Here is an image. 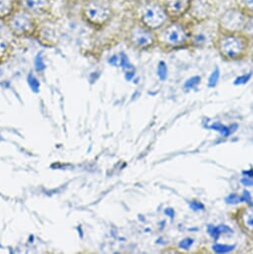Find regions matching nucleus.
<instances>
[{"label": "nucleus", "mask_w": 253, "mask_h": 254, "mask_svg": "<svg viewBox=\"0 0 253 254\" xmlns=\"http://www.w3.org/2000/svg\"><path fill=\"white\" fill-rule=\"evenodd\" d=\"M249 43L250 40L242 32H219L213 44L223 59L227 61H237L247 55Z\"/></svg>", "instance_id": "obj_1"}, {"label": "nucleus", "mask_w": 253, "mask_h": 254, "mask_svg": "<svg viewBox=\"0 0 253 254\" xmlns=\"http://www.w3.org/2000/svg\"><path fill=\"white\" fill-rule=\"evenodd\" d=\"M137 16L140 23L154 31L160 30L172 20L161 0L143 1L137 7Z\"/></svg>", "instance_id": "obj_2"}, {"label": "nucleus", "mask_w": 253, "mask_h": 254, "mask_svg": "<svg viewBox=\"0 0 253 254\" xmlns=\"http://www.w3.org/2000/svg\"><path fill=\"white\" fill-rule=\"evenodd\" d=\"M158 44L167 49H179L190 45V28L179 20H171L157 33Z\"/></svg>", "instance_id": "obj_3"}, {"label": "nucleus", "mask_w": 253, "mask_h": 254, "mask_svg": "<svg viewBox=\"0 0 253 254\" xmlns=\"http://www.w3.org/2000/svg\"><path fill=\"white\" fill-rule=\"evenodd\" d=\"M84 20L90 25L103 27L107 25L114 16V9L110 1L104 0H84L81 6Z\"/></svg>", "instance_id": "obj_4"}, {"label": "nucleus", "mask_w": 253, "mask_h": 254, "mask_svg": "<svg viewBox=\"0 0 253 254\" xmlns=\"http://www.w3.org/2000/svg\"><path fill=\"white\" fill-rule=\"evenodd\" d=\"M6 23L11 32L17 36L32 35L37 28L35 16L18 7L6 19Z\"/></svg>", "instance_id": "obj_5"}, {"label": "nucleus", "mask_w": 253, "mask_h": 254, "mask_svg": "<svg viewBox=\"0 0 253 254\" xmlns=\"http://www.w3.org/2000/svg\"><path fill=\"white\" fill-rule=\"evenodd\" d=\"M128 40L132 46L141 50L150 49L158 44L157 33L139 21L129 30Z\"/></svg>", "instance_id": "obj_6"}, {"label": "nucleus", "mask_w": 253, "mask_h": 254, "mask_svg": "<svg viewBox=\"0 0 253 254\" xmlns=\"http://www.w3.org/2000/svg\"><path fill=\"white\" fill-rule=\"evenodd\" d=\"M247 15L238 7H233L225 10L218 18L219 32L238 33L242 32L245 25Z\"/></svg>", "instance_id": "obj_7"}, {"label": "nucleus", "mask_w": 253, "mask_h": 254, "mask_svg": "<svg viewBox=\"0 0 253 254\" xmlns=\"http://www.w3.org/2000/svg\"><path fill=\"white\" fill-rule=\"evenodd\" d=\"M17 7L34 16L44 15L51 11L53 0H16Z\"/></svg>", "instance_id": "obj_8"}, {"label": "nucleus", "mask_w": 253, "mask_h": 254, "mask_svg": "<svg viewBox=\"0 0 253 254\" xmlns=\"http://www.w3.org/2000/svg\"><path fill=\"white\" fill-rule=\"evenodd\" d=\"M163 4L172 20L184 17L191 8L193 0H162Z\"/></svg>", "instance_id": "obj_9"}, {"label": "nucleus", "mask_w": 253, "mask_h": 254, "mask_svg": "<svg viewBox=\"0 0 253 254\" xmlns=\"http://www.w3.org/2000/svg\"><path fill=\"white\" fill-rule=\"evenodd\" d=\"M208 41H213L212 35L207 28L199 27L195 30H190V44L193 46H203L208 43Z\"/></svg>", "instance_id": "obj_10"}, {"label": "nucleus", "mask_w": 253, "mask_h": 254, "mask_svg": "<svg viewBox=\"0 0 253 254\" xmlns=\"http://www.w3.org/2000/svg\"><path fill=\"white\" fill-rule=\"evenodd\" d=\"M238 221L245 231L253 232V207L243 208L238 213Z\"/></svg>", "instance_id": "obj_11"}, {"label": "nucleus", "mask_w": 253, "mask_h": 254, "mask_svg": "<svg viewBox=\"0 0 253 254\" xmlns=\"http://www.w3.org/2000/svg\"><path fill=\"white\" fill-rule=\"evenodd\" d=\"M16 9V0H0V20H6Z\"/></svg>", "instance_id": "obj_12"}, {"label": "nucleus", "mask_w": 253, "mask_h": 254, "mask_svg": "<svg viewBox=\"0 0 253 254\" xmlns=\"http://www.w3.org/2000/svg\"><path fill=\"white\" fill-rule=\"evenodd\" d=\"M236 7L246 15H253V0H236Z\"/></svg>", "instance_id": "obj_13"}, {"label": "nucleus", "mask_w": 253, "mask_h": 254, "mask_svg": "<svg viewBox=\"0 0 253 254\" xmlns=\"http://www.w3.org/2000/svg\"><path fill=\"white\" fill-rule=\"evenodd\" d=\"M242 33L249 39H253V15H247Z\"/></svg>", "instance_id": "obj_14"}, {"label": "nucleus", "mask_w": 253, "mask_h": 254, "mask_svg": "<svg viewBox=\"0 0 253 254\" xmlns=\"http://www.w3.org/2000/svg\"><path fill=\"white\" fill-rule=\"evenodd\" d=\"M8 52H9V44L5 40L0 39V61L8 56Z\"/></svg>", "instance_id": "obj_15"}, {"label": "nucleus", "mask_w": 253, "mask_h": 254, "mask_svg": "<svg viewBox=\"0 0 253 254\" xmlns=\"http://www.w3.org/2000/svg\"><path fill=\"white\" fill-rule=\"evenodd\" d=\"M120 66L124 68L125 70H129V69H134V66L130 63L128 56H126L125 53L120 54Z\"/></svg>", "instance_id": "obj_16"}, {"label": "nucleus", "mask_w": 253, "mask_h": 254, "mask_svg": "<svg viewBox=\"0 0 253 254\" xmlns=\"http://www.w3.org/2000/svg\"><path fill=\"white\" fill-rule=\"evenodd\" d=\"M158 75L162 81H165L168 77V67L164 61H161L158 65Z\"/></svg>", "instance_id": "obj_17"}, {"label": "nucleus", "mask_w": 253, "mask_h": 254, "mask_svg": "<svg viewBox=\"0 0 253 254\" xmlns=\"http://www.w3.org/2000/svg\"><path fill=\"white\" fill-rule=\"evenodd\" d=\"M219 76H220L219 69H218V68H215V69L213 70V72L210 74L209 78H208V87L213 88V87L217 84L218 79H219Z\"/></svg>", "instance_id": "obj_18"}, {"label": "nucleus", "mask_w": 253, "mask_h": 254, "mask_svg": "<svg viewBox=\"0 0 253 254\" xmlns=\"http://www.w3.org/2000/svg\"><path fill=\"white\" fill-rule=\"evenodd\" d=\"M234 248V245H225V244H214L212 246L213 251L216 253H226L229 251H232Z\"/></svg>", "instance_id": "obj_19"}, {"label": "nucleus", "mask_w": 253, "mask_h": 254, "mask_svg": "<svg viewBox=\"0 0 253 254\" xmlns=\"http://www.w3.org/2000/svg\"><path fill=\"white\" fill-rule=\"evenodd\" d=\"M211 129L216 130V131H219V132L223 135V137H228V136L230 135V133H231V131L229 130V128H227V127L222 126V125H220V124H214V125H212V126H211Z\"/></svg>", "instance_id": "obj_20"}, {"label": "nucleus", "mask_w": 253, "mask_h": 254, "mask_svg": "<svg viewBox=\"0 0 253 254\" xmlns=\"http://www.w3.org/2000/svg\"><path fill=\"white\" fill-rule=\"evenodd\" d=\"M244 175H245V177H243L241 179V183L244 186H248V187L253 186V171L244 172Z\"/></svg>", "instance_id": "obj_21"}, {"label": "nucleus", "mask_w": 253, "mask_h": 254, "mask_svg": "<svg viewBox=\"0 0 253 254\" xmlns=\"http://www.w3.org/2000/svg\"><path fill=\"white\" fill-rule=\"evenodd\" d=\"M28 84H29V86H30V88L32 89L33 92L37 93L39 91V88H40L39 81L31 74L28 76Z\"/></svg>", "instance_id": "obj_22"}, {"label": "nucleus", "mask_w": 253, "mask_h": 254, "mask_svg": "<svg viewBox=\"0 0 253 254\" xmlns=\"http://www.w3.org/2000/svg\"><path fill=\"white\" fill-rule=\"evenodd\" d=\"M200 82V77L199 76H194L190 78L188 81H186L185 83V88L186 89H192L194 88L197 84H199Z\"/></svg>", "instance_id": "obj_23"}, {"label": "nucleus", "mask_w": 253, "mask_h": 254, "mask_svg": "<svg viewBox=\"0 0 253 254\" xmlns=\"http://www.w3.org/2000/svg\"><path fill=\"white\" fill-rule=\"evenodd\" d=\"M35 68L37 71H43L46 68V65L44 63V59H43L41 53L37 54V56L35 58Z\"/></svg>", "instance_id": "obj_24"}, {"label": "nucleus", "mask_w": 253, "mask_h": 254, "mask_svg": "<svg viewBox=\"0 0 253 254\" xmlns=\"http://www.w3.org/2000/svg\"><path fill=\"white\" fill-rule=\"evenodd\" d=\"M251 75H252L251 73H248L247 75L244 74V75H242V76L237 77V78L235 79V81H234V85H242V84L247 83V82L249 81V79L251 78Z\"/></svg>", "instance_id": "obj_25"}, {"label": "nucleus", "mask_w": 253, "mask_h": 254, "mask_svg": "<svg viewBox=\"0 0 253 254\" xmlns=\"http://www.w3.org/2000/svg\"><path fill=\"white\" fill-rule=\"evenodd\" d=\"M242 199V197H239L237 194L235 193H231L230 195H228L226 198H225V201L227 203H230V204H236L238 202H240Z\"/></svg>", "instance_id": "obj_26"}, {"label": "nucleus", "mask_w": 253, "mask_h": 254, "mask_svg": "<svg viewBox=\"0 0 253 254\" xmlns=\"http://www.w3.org/2000/svg\"><path fill=\"white\" fill-rule=\"evenodd\" d=\"M208 232L209 234L214 238V239H217L218 236L221 234L220 233V230L218 228V226H212V225H209L208 226Z\"/></svg>", "instance_id": "obj_27"}, {"label": "nucleus", "mask_w": 253, "mask_h": 254, "mask_svg": "<svg viewBox=\"0 0 253 254\" xmlns=\"http://www.w3.org/2000/svg\"><path fill=\"white\" fill-rule=\"evenodd\" d=\"M192 243H193V240L191 239V238H186V239H184V240H182L181 242H180V247L181 248H184V249H189L191 245H192Z\"/></svg>", "instance_id": "obj_28"}, {"label": "nucleus", "mask_w": 253, "mask_h": 254, "mask_svg": "<svg viewBox=\"0 0 253 254\" xmlns=\"http://www.w3.org/2000/svg\"><path fill=\"white\" fill-rule=\"evenodd\" d=\"M190 208H192L193 210H202L204 208L203 204L200 203V202H197V201H191L190 203Z\"/></svg>", "instance_id": "obj_29"}, {"label": "nucleus", "mask_w": 253, "mask_h": 254, "mask_svg": "<svg viewBox=\"0 0 253 254\" xmlns=\"http://www.w3.org/2000/svg\"><path fill=\"white\" fill-rule=\"evenodd\" d=\"M109 63L113 66H118L120 65V55H114L109 59Z\"/></svg>", "instance_id": "obj_30"}, {"label": "nucleus", "mask_w": 253, "mask_h": 254, "mask_svg": "<svg viewBox=\"0 0 253 254\" xmlns=\"http://www.w3.org/2000/svg\"><path fill=\"white\" fill-rule=\"evenodd\" d=\"M126 81H131L135 77V72H126L125 75Z\"/></svg>", "instance_id": "obj_31"}, {"label": "nucleus", "mask_w": 253, "mask_h": 254, "mask_svg": "<svg viewBox=\"0 0 253 254\" xmlns=\"http://www.w3.org/2000/svg\"><path fill=\"white\" fill-rule=\"evenodd\" d=\"M165 212H166V214H167L168 216H170L171 218H174V216H175V210H174L173 208H167V209L165 210Z\"/></svg>", "instance_id": "obj_32"}, {"label": "nucleus", "mask_w": 253, "mask_h": 254, "mask_svg": "<svg viewBox=\"0 0 253 254\" xmlns=\"http://www.w3.org/2000/svg\"><path fill=\"white\" fill-rule=\"evenodd\" d=\"M104 1H110V2H111V1H112V0H104Z\"/></svg>", "instance_id": "obj_33"}, {"label": "nucleus", "mask_w": 253, "mask_h": 254, "mask_svg": "<svg viewBox=\"0 0 253 254\" xmlns=\"http://www.w3.org/2000/svg\"><path fill=\"white\" fill-rule=\"evenodd\" d=\"M252 59H253V54H252Z\"/></svg>", "instance_id": "obj_34"}]
</instances>
